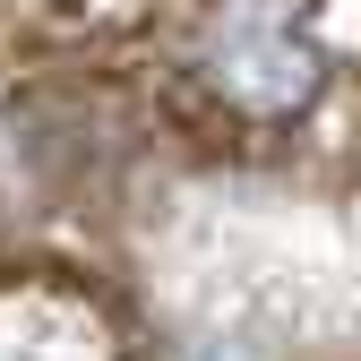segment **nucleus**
<instances>
[{"instance_id":"1","label":"nucleus","mask_w":361,"mask_h":361,"mask_svg":"<svg viewBox=\"0 0 361 361\" xmlns=\"http://www.w3.org/2000/svg\"><path fill=\"white\" fill-rule=\"evenodd\" d=\"M0 361H121V344L95 301L18 284L0 293Z\"/></svg>"}]
</instances>
